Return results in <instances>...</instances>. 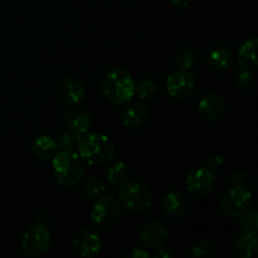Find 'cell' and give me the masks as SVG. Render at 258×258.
<instances>
[{
  "instance_id": "obj_18",
  "label": "cell",
  "mask_w": 258,
  "mask_h": 258,
  "mask_svg": "<svg viewBox=\"0 0 258 258\" xmlns=\"http://www.w3.org/2000/svg\"><path fill=\"white\" fill-rule=\"evenodd\" d=\"M257 44L258 40L256 37H252L249 39L244 40L237 52V63L242 68H252L257 67Z\"/></svg>"
},
{
  "instance_id": "obj_3",
  "label": "cell",
  "mask_w": 258,
  "mask_h": 258,
  "mask_svg": "<svg viewBox=\"0 0 258 258\" xmlns=\"http://www.w3.org/2000/svg\"><path fill=\"white\" fill-rule=\"evenodd\" d=\"M53 174L63 186H75L82 180L85 163L75 150H62L52 158Z\"/></svg>"
},
{
  "instance_id": "obj_19",
  "label": "cell",
  "mask_w": 258,
  "mask_h": 258,
  "mask_svg": "<svg viewBox=\"0 0 258 258\" xmlns=\"http://www.w3.org/2000/svg\"><path fill=\"white\" fill-rule=\"evenodd\" d=\"M258 251L257 234L242 233L233 244V254L238 258H251Z\"/></svg>"
},
{
  "instance_id": "obj_22",
  "label": "cell",
  "mask_w": 258,
  "mask_h": 258,
  "mask_svg": "<svg viewBox=\"0 0 258 258\" xmlns=\"http://www.w3.org/2000/svg\"><path fill=\"white\" fill-rule=\"evenodd\" d=\"M82 191L88 199H97L106 193V184L102 179L87 176L82 180Z\"/></svg>"
},
{
  "instance_id": "obj_17",
  "label": "cell",
  "mask_w": 258,
  "mask_h": 258,
  "mask_svg": "<svg viewBox=\"0 0 258 258\" xmlns=\"http://www.w3.org/2000/svg\"><path fill=\"white\" fill-rule=\"evenodd\" d=\"M64 122L70 131H73L77 135H83L88 133L92 127V118L86 111L73 108L70 110L64 116Z\"/></svg>"
},
{
  "instance_id": "obj_5",
  "label": "cell",
  "mask_w": 258,
  "mask_h": 258,
  "mask_svg": "<svg viewBox=\"0 0 258 258\" xmlns=\"http://www.w3.org/2000/svg\"><path fill=\"white\" fill-rule=\"evenodd\" d=\"M121 217V206L112 196H102L97 198L91 209L90 218L93 226L101 231L112 229Z\"/></svg>"
},
{
  "instance_id": "obj_24",
  "label": "cell",
  "mask_w": 258,
  "mask_h": 258,
  "mask_svg": "<svg viewBox=\"0 0 258 258\" xmlns=\"http://www.w3.org/2000/svg\"><path fill=\"white\" fill-rule=\"evenodd\" d=\"M158 93V86L153 80L144 78L135 83V95L140 100H151Z\"/></svg>"
},
{
  "instance_id": "obj_7",
  "label": "cell",
  "mask_w": 258,
  "mask_h": 258,
  "mask_svg": "<svg viewBox=\"0 0 258 258\" xmlns=\"http://www.w3.org/2000/svg\"><path fill=\"white\" fill-rule=\"evenodd\" d=\"M50 246V233L43 224H37L28 229L20 242L22 252L28 257H39Z\"/></svg>"
},
{
  "instance_id": "obj_1",
  "label": "cell",
  "mask_w": 258,
  "mask_h": 258,
  "mask_svg": "<svg viewBox=\"0 0 258 258\" xmlns=\"http://www.w3.org/2000/svg\"><path fill=\"white\" fill-rule=\"evenodd\" d=\"M77 153L91 166H103L116 155L115 144L103 134H83L78 138Z\"/></svg>"
},
{
  "instance_id": "obj_31",
  "label": "cell",
  "mask_w": 258,
  "mask_h": 258,
  "mask_svg": "<svg viewBox=\"0 0 258 258\" xmlns=\"http://www.w3.org/2000/svg\"><path fill=\"white\" fill-rule=\"evenodd\" d=\"M154 251H155V253L151 254V257H154V258H173L174 257L173 252L168 248H164L163 246L159 247V248H156V249H154Z\"/></svg>"
},
{
  "instance_id": "obj_23",
  "label": "cell",
  "mask_w": 258,
  "mask_h": 258,
  "mask_svg": "<svg viewBox=\"0 0 258 258\" xmlns=\"http://www.w3.org/2000/svg\"><path fill=\"white\" fill-rule=\"evenodd\" d=\"M174 62H175V64L178 66V68H181V70H186V71L191 70L197 62L196 52H194L190 47L179 48L175 53Z\"/></svg>"
},
{
  "instance_id": "obj_26",
  "label": "cell",
  "mask_w": 258,
  "mask_h": 258,
  "mask_svg": "<svg viewBox=\"0 0 258 258\" xmlns=\"http://www.w3.org/2000/svg\"><path fill=\"white\" fill-rule=\"evenodd\" d=\"M214 253H216L214 244L204 239L197 242L190 249V256L193 258H209L213 257Z\"/></svg>"
},
{
  "instance_id": "obj_13",
  "label": "cell",
  "mask_w": 258,
  "mask_h": 258,
  "mask_svg": "<svg viewBox=\"0 0 258 258\" xmlns=\"http://www.w3.org/2000/svg\"><path fill=\"white\" fill-rule=\"evenodd\" d=\"M148 120V108L141 101L126 103V107L121 113V121L125 127L138 130L143 127Z\"/></svg>"
},
{
  "instance_id": "obj_21",
  "label": "cell",
  "mask_w": 258,
  "mask_h": 258,
  "mask_svg": "<svg viewBox=\"0 0 258 258\" xmlns=\"http://www.w3.org/2000/svg\"><path fill=\"white\" fill-rule=\"evenodd\" d=\"M106 179L115 186H121L127 181L128 168L123 161L115 160V158L107 163L106 168Z\"/></svg>"
},
{
  "instance_id": "obj_2",
  "label": "cell",
  "mask_w": 258,
  "mask_h": 258,
  "mask_svg": "<svg viewBox=\"0 0 258 258\" xmlns=\"http://www.w3.org/2000/svg\"><path fill=\"white\" fill-rule=\"evenodd\" d=\"M102 93L112 105H126L135 96V81L123 68H112L103 77Z\"/></svg>"
},
{
  "instance_id": "obj_25",
  "label": "cell",
  "mask_w": 258,
  "mask_h": 258,
  "mask_svg": "<svg viewBox=\"0 0 258 258\" xmlns=\"http://www.w3.org/2000/svg\"><path fill=\"white\" fill-rule=\"evenodd\" d=\"M239 223H241V228L243 233H252L257 234L258 231V214L254 209L248 211L247 209L244 213L239 216Z\"/></svg>"
},
{
  "instance_id": "obj_28",
  "label": "cell",
  "mask_w": 258,
  "mask_h": 258,
  "mask_svg": "<svg viewBox=\"0 0 258 258\" xmlns=\"http://www.w3.org/2000/svg\"><path fill=\"white\" fill-rule=\"evenodd\" d=\"M81 135H77L73 131H64L59 135L57 140L58 149L60 150H75L77 148V141Z\"/></svg>"
},
{
  "instance_id": "obj_27",
  "label": "cell",
  "mask_w": 258,
  "mask_h": 258,
  "mask_svg": "<svg viewBox=\"0 0 258 258\" xmlns=\"http://www.w3.org/2000/svg\"><path fill=\"white\" fill-rule=\"evenodd\" d=\"M236 82L243 90H251L256 85V76L249 68H242L236 75Z\"/></svg>"
},
{
  "instance_id": "obj_29",
  "label": "cell",
  "mask_w": 258,
  "mask_h": 258,
  "mask_svg": "<svg viewBox=\"0 0 258 258\" xmlns=\"http://www.w3.org/2000/svg\"><path fill=\"white\" fill-rule=\"evenodd\" d=\"M223 166V158L218 154H213V155L208 156L206 161V168H208L209 170H212L213 173L218 171L219 169Z\"/></svg>"
},
{
  "instance_id": "obj_14",
  "label": "cell",
  "mask_w": 258,
  "mask_h": 258,
  "mask_svg": "<svg viewBox=\"0 0 258 258\" xmlns=\"http://www.w3.org/2000/svg\"><path fill=\"white\" fill-rule=\"evenodd\" d=\"M198 111L206 120H219L226 112V101L219 95L208 93L199 100Z\"/></svg>"
},
{
  "instance_id": "obj_6",
  "label": "cell",
  "mask_w": 258,
  "mask_h": 258,
  "mask_svg": "<svg viewBox=\"0 0 258 258\" xmlns=\"http://www.w3.org/2000/svg\"><path fill=\"white\" fill-rule=\"evenodd\" d=\"M251 191L241 184H236L229 188L221 198L222 212L231 218H238L251 206Z\"/></svg>"
},
{
  "instance_id": "obj_11",
  "label": "cell",
  "mask_w": 258,
  "mask_h": 258,
  "mask_svg": "<svg viewBox=\"0 0 258 258\" xmlns=\"http://www.w3.org/2000/svg\"><path fill=\"white\" fill-rule=\"evenodd\" d=\"M55 92L63 103L68 106H77L85 101L87 91L83 83L73 77L60 78L55 86Z\"/></svg>"
},
{
  "instance_id": "obj_16",
  "label": "cell",
  "mask_w": 258,
  "mask_h": 258,
  "mask_svg": "<svg viewBox=\"0 0 258 258\" xmlns=\"http://www.w3.org/2000/svg\"><path fill=\"white\" fill-rule=\"evenodd\" d=\"M161 206H163L166 216L174 219L183 218L186 213V208H188L185 197L176 190H171L168 194H165L163 202H161Z\"/></svg>"
},
{
  "instance_id": "obj_12",
  "label": "cell",
  "mask_w": 258,
  "mask_h": 258,
  "mask_svg": "<svg viewBox=\"0 0 258 258\" xmlns=\"http://www.w3.org/2000/svg\"><path fill=\"white\" fill-rule=\"evenodd\" d=\"M140 243L148 249H156L168 239V231L161 221H151L144 224L139 233Z\"/></svg>"
},
{
  "instance_id": "obj_30",
  "label": "cell",
  "mask_w": 258,
  "mask_h": 258,
  "mask_svg": "<svg viewBox=\"0 0 258 258\" xmlns=\"http://www.w3.org/2000/svg\"><path fill=\"white\" fill-rule=\"evenodd\" d=\"M151 254L149 253L148 249L145 248H131L130 251L126 252L125 258H149Z\"/></svg>"
},
{
  "instance_id": "obj_15",
  "label": "cell",
  "mask_w": 258,
  "mask_h": 258,
  "mask_svg": "<svg viewBox=\"0 0 258 258\" xmlns=\"http://www.w3.org/2000/svg\"><path fill=\"white\" fill-rule=\"evenodd\" d=\"M232 62H233V57L228 48L223 47V45H217L213 47L206 57V63L208 68L213 72L223 73L231 68Z\"/></svg>"
},
{
  "instance_id": "obj_32",
  "label": "cell",
  "mask_w": 258,
  "mask_h": 258,
  "mask_svg": "<svg viewBox=\"0 0 258 258\" xmlns=\"http://www.w3.org/2000/svg\"><path fill=\"white\" fill-rule=\"evenodd\" d=\"M170 3L175 8H180V9H183V8H188L189 5H190L191 0H170Z\"/></svg>"
},
{
  "instance_id": "obj_8",
  "label": "cell",
  "mask_w": 258,
  "mask_h": 258,
  "mask_svg": "<svg viewBox=\"0 0 258 258\" xmlns=\"http://www.w3.org/2000/svg\"><path fill=\"white\" fill-rule=\"evenodd\" d=\"M196 90V78L189 71L174 70L166 77V92L176 100H186Z\"/></svg>"
},
{
  "instance_id": "obj_20",
  "label": "cell",
  "mask_w": 258,
  "mask_h": 258,
  "mask_svg": "<svg viewBox=\"0 0 258 258\" xmlns=\"http://www.w3.org/2000/svg\"><path fill=\"white\" fill-rule=\"evenodd\" d=\"M32 151L40 160H49L58 153L57 141L48 135H42L32 144Z\"/></svg>"
},
{
  "instance_id": "obj_10",
  "label": "cell",
  "mask_w": 258,
  "mask_h": 258,
  "mask_svg": "<svg viewBox=\"0 0 258 258\" xmlns=\"http://www.w3.org/2000/svg\"><path fill=\"white\" fill-rule=\"evenodd\" d=\"M186 189L194 196L206 197L216 189V175L208 168H198L191 170L185 179Z\"/></svg>"
},
{
  "instance_id": "obj_4",
  "label": "cell",
  "mask_w": 258,
  "mask_h": 258,
  "mask_svg": "<svg viewBox=\"0 0 258 258\" xmlns=\"http://www.w3.org/2000/svg\"><path fill=\"white\" fill-rule=\"evenodd\" d=\"M117 202L125 211L131 213H145L153 206V193L145 184L126 181L118 190Z\"/></svg>"
},
{
  "instance_id": "obj_9",
  "label": "cell",
  "mask_w": 258,
  "mask_h": 258,
  "mask_svg": "<svg viewBox=\"0 0 258 258\" xmlns=\"http://www.w3.org/2000/svg\"><path fill=\"white\" fill-rule=\"evenodd\" d=\"M73 251L76 254L86 258H93L98 256L102 248V242H101L100 234L97 231L90 227L81 228L76 233L72 242Z\"/></svg>"
}]
</instances>
